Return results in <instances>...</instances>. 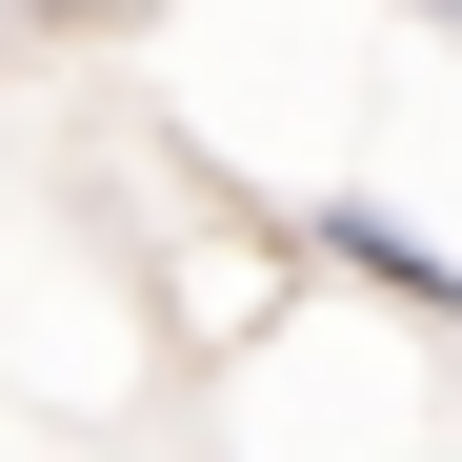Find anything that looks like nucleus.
I'll return each instance as SVG.
<instances>
[{
    "mask_svg": "<svg viewBox=\"0 0 462 462\" xmlns=\"http://www.w3.org/2000/svg\"><path fill=\"white\" fill-rule=\"evenodd\" d=\"M322 262H342V282H382V301H422V322H462V262H442V242H402L382 201H322Z\"/></svg>",
    "mask_w": 462,
    "mask_h": 462,
    "instance_id": "obj_1",
    "label": "nucleus"
},
{
    "mask_svg": "<svg viewBox=\"0 0 462 462\" xmlns=\"http://www.w3.org/2000/svg\"><path fill=\"white\" fill-rule=\"evenodd\" d=\"M41 21H101V0H41Z\"/></svg>",
    "mask_w": 462,
    "mask_h": 462,
    "instance_id": "obj_2",
    "label": "nucleus"
}]
</instances>
